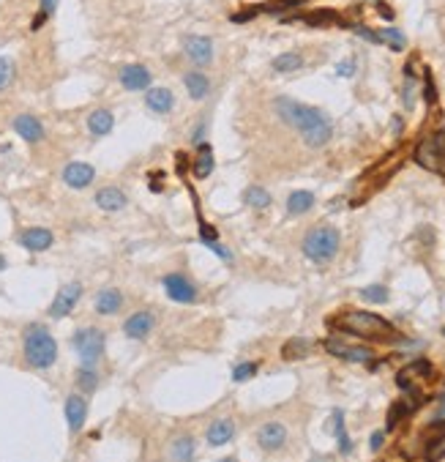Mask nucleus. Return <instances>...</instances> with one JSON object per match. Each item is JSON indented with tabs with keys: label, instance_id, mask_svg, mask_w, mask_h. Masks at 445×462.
Wrapping results in <instances>:
<instances>
[{
	"label": "nucleus",
	"instance_id": "11",
	"mask_svg": "<svg viewBox=\"0 0 445 462\" xmlns=\"http://www.w3.org/2000/svg\"><path fill=\"white\" fill-rule=\"evenodd\" d=\"M186 55L197 66H208L214 60V41L208 36H191L186 39Z\"/></svg>",
	"mask_w": 445,
	"mask_h": 462
},
{
	"label": "nucleus",
	"instance_id": "23",
	"mask_svg": "<svg viewBox=\"0 0 445 462\" xmlns=\"http://www.w3.org/2000/svg\"><path fill=\"white\" fill-rule=\"evenodd\" d=\"M211 173H214V148H211V142H200L197 145V159H194V175L208 178Z\"/></svg>",
	"mask_w": 445,
	"mask_h": 462
},
{
	"label": "nucleus",
	"instance_id": "3",
	"mask_svg": "<svg viewBox=\"0 0 445 462\" xmlns=\"http://www.w3.org/2000/svg\"><path fill=\"white\" fill-rule=\"evenodd\" d=\"M22 345H25V358L33 369H50L57 361V342L44 326H28Z\"/></svg>",
	"mask_w": 445,
	"mask_h": 462
},
{
	"label": "nucleus",
	"instance_id": "37",
	"mask_svg": "<svg viewBox=\"0 0 445 462\" xmlns=\"http://www.w3.org/2000/svg\"><path fill=\"white\" fill-rule=\"evenodd\" d=\"M11 80H14V63L8 58H0V91L8 88Z\"/></svg>",
	"mask_w": 445,
	"mask_h": 462
},
{
	"label": "nucleus",
	"instance_id": "10",
	"mask_svg": "<svg viewBox=\"0 0 445 462\" xmlns=\"http://www.w3.org/2000/svg\"><path fill=\"white\" fill-rule=\"evenodd\" d=\"M93 178H96V170L85 162H71V165L63 167V181L71 189H85V186L93 183Z\"/></svg>",
	"mask_w": 445,
	"mask_h": 462
},
{
	"label": "nucleus",
	"instance_id": "8",
	"mask_svg": "<svg viewBox=\"0 0 445 462\" xmlns=\"http://www.w3.org/2000/svg\"><path fill=\"white\" fill-rule=\"evenodd\" d=\"M162 285H164L169 298L178 301V304H191V301H197V290H194V285H191L186 277H180V274H169V277H164Z\"/></svg>",
	"mask_w": 445,
	"mask_h": 462
},
{
	"label": "nucleus",
	"instance_id": "4",
	"mask_svg": "<svg viewBox=\"0 0 445 462\" xmlns=\"http://www.w3.org/2000/svg\"><path fill=\"white\" fill-rule=\"evenodd\" d=\"M339 243H341V238L334 228H314L303 241V255L312 263H328L336 257Z\"/></svg>",
	"mask_w": 445,
	"mask_h": 462
},
{
	"label": "nucleus",
	"instance_id": "13",
	"mask_svg": "<svg viewBox=\"0 0 445 462\" xmlns=\"http://www.w3.org/2000/svg\"><path fill=\"white\" fill-rule=\"evenodd\" d=\"M120 85L129 88V91H145L151 85V71L140 63H131V66H123L120 68Z\"/></svg>",
	"mask_w": 445,
	"mask_h": 462
},
{
	"label": "nucleus",
	"instance_id": "18",
	"mask_svg": "<svg viewBox=\"0 0 445 462\" xmlns=\"http://www.w3.org/2000/svg\"><path fill=\"white\" fill-rule=\"evenodd\" d=\"M429 429L435 432V438L426 443V454H424V460L426 462H440L445 457V418H437Z\"/></svg>",
	"mask_w": 445,
	"mask_h": 462
},
{
	"label": "nucleus",
	"instance_id": "36",
	"mask_svg": "<svg viewBox=\"0 0 445 462\" xmlns=\"http://www.w3.org/2000/svg\"><path fill=\"white\" fill-rule=\"evenodd\" d=\"M410 410H413V407H410V405H407V403H393V405H390V413H388V429H393V427H396V424H399V421H401V418H404V416H407Z\"/></svg>",
	"mask_w": 445,
	"mask_h": 462
},
{
	"label": "nucleus",
	"instance_id": "2",
	"mask_svg": "<svg viewBox=\"0 0 445 462\" xmlns=\"http://www.w3.org/2000/svg\"><path fill=\"white\" fill-rule=\"evenodd\" d=\"M336 329L352 334V337H361V340H390L396 331L386 317L375 315V312H363V309H350L344 312L341 317L334 320Z\"/></svg>",
	"mask_w": 445,
	"mask_h": 462
},
{
	"label": "nucleus",
	"instance_id": "34",
	"mask_svg": "<svg viewBox=\"0 0 445 462\" xmlns=\"http://www.w3.org/2000/svg\"><path fill=\"white\" fill-rule=\"evenodd\" d=\"M257 369H260V364H257V361H243V364H238V367L232 369V380H235V383H243V380L254 378V375H257Z\"/></svg>",
	"mask_w": 445,
	"mask_h": 462
},
{
	"label": "nucleus",
	"instance_id": "19",
	"mask_svg": "<svg viewBox=\"0 0 445 462\" xmlns=\"http://www.w3.org/2000/svg\"><path fill=\"white\" fill-rule=\"evenodd\" d=\"M14 131H17L25 142H39V140L44 137V126L39 123V118H33V115L14 118Z\"/></svg>",
	"mask_w": 445,
	"mask_h": 462
},
{
	"label": "nucleus",
	"instance_id": "22",
	"mask_svg": "<svg viewBox=\"0 0 445 462\" xmlns=\"http://www.w3.org/2000/svg\"><path fill=\"white\" fill-rule=\"evenodd\" d=\"M232 435H235V424H232L229 418H219V421H214L211 429H208V443H211V446H224V443L232 441Z\"/></svg>",
	"mask_w": 445,
	"mask_h": 462
},
{
	"label": "nucleus",
	"instance_id": "16",
	"mask_svg": "<svg viewBox=\"0 0 445 462\" xmlns=\"http://www.w3.org/2000/svg\"><path fill=\"white\" fill-rule=\"evenodd\" d=\"M325 350L336 358H344V361H372L375 358L369 347L344 345V342H336V340H325Z\"/></svg>",
	"mask_w": 445,
	"mask_h": 462
},
{
	"label": "nucleus",
	"instance_id": "32",
	"mask_svg": "<svg viewBox=\"0 0 445 462\" xmlns=\"http://www.w3.org/2000/svg\"><path fill=\"white\" fill-rule=\"evenodd\" d=\"M334 421H336V435H339V449H341V454H350V452H352V443H350V438H347V429H344V413H341V410H336L334 413Z\"/></svg>",
	"mask_w": 445,
	"mask_h": 462
},
{
	"label": "nucleus",
	"instance_id": "28",
	"mask_svg": "<svg viewBox=\"0 0 445 462\" xmlns=\"http://www.w3.org/2000/svg\"><path fill=\"white\" fill-rule=\"evenodd\" d=\"M77 386H79L82 394H93L96 386H99V372H96V367L82 364V367L77 369Z\"/></svg>",
	"mask_w": 445,
	"mask_h": 462
},
{
	"label": "nucleus",
	"instance_id": "43",
	"mask_svg": "<svg viewBox=\"0 0 445 462\" xmlns=\"http://www.w3.org/2000/svg\"><path fill=\"white\" fill-rule=\"evenodd\" d=\"M3 268H6V257L0 255V271H3Z\"/></svg>",
	"mask_w": 445,
	"mask_h": 462
},
{
	"label": "nucleus",
	"instance_id": "44",
	"mask_svg": "<svg viewBox=\"0 0 445 462\" xmlns=\"http://www.w3.org/2000/svg\"><path fill=\"white\" fill-rule=\"evenodd\" d=\"M222 462H238V460H235V457H224Z\"/></svg>",
	"mask_w": 445,
	"mask_h": 462
},
{
	"label": "nucleus",
	"instance_id": "12",
	"mask_svg": "<svg viewBox=\"0 0 445 462\" xmlns=\"http://www.w3.org/2000/svg\"><path fill=\"white\" fill-rule=\"evenodd\" d=\"M284 441H287V429H284V424L268 421V424H263V427L257 429V443H260L265 452H276V449H281Z\"/></svg>",
	"mask_w": 445,
	"mask_h": 462
},
{
	"label": "nucleus",
	"instance_id": "5",
	"mask_svg": "<svg viewBox=\"0 0 445 462\" xmlns=\"http://www.w3.org/2000/svg\"><path fill=\"white\" fill-rule=\"evenodd\" d=\"M415 162L432 173L445 178V129L435 131L432 137H426L418 148H415Z\"/></svg>",
	"mask_w": 445,
	"mask_h": 462
},
{
	"label": "nucleus",
	"instance_id": "33",
	"mask_svg": "<svg viewBox=\"0 0 445 462\" xmlns=\"http://www.w3.org/2000/svg\"><path fill=\"white\" fill-rule=\"evenodd\" d=\"M303 22H306V25H336L339 17H336V11L323 8V11H312V14H306Z\"/></svg>",
	"mask_w": 445,
	"mask_h": 462
},
{
	"label": "nucleus",
	"instance_id": "1",
	"mask_svg": "<svg viewBox=\"0 0 445 462\" xmlns=\"http://www.w3.org/2000/svg\"><path fill=\"white\" fill-rule=\"evenodd\" d=\"M276 113L284 123H290L292 129L301 131V137L306 140L309 148H323L331 140V120L323 110L317 107H306L298 104L292 99H276Z\"/></svg>",
	"mask_w": 445,
	"mask_h": 462
},
{
	"label": "nucleus",
	"instance_id": "27",
	"mask_svg": "<svg viewBox=\"0 0 445 462\" xmlns=\"http://www.w3.org/2000/svg\"><path fill=\"white\" fill-rule=\"evenodd\" d=\"M112 126H115V118H112L110 110H96L93 115L88 118V129H91V134H96V137L110 134Z\"/></svg>",
	"mask_w": 445,
	"mask_h": 462
},
{
	"label": "nucleus",
	"instance_id": "6",
	"mask_svg": "<svg viewBox=\"0 0 445 462\" xmlns=\"http://www.w3.org/2000/svg\"><path fill=\"white\" fill-rule=\"evenodd\" d=\"M71 345L79 353L82 364L96 367V361H99L102 353H104V334H102L99 329H79V331H74Z\"/></svg>",
	"mask_w": 445,
	"mask_h": 462
},
{
	"label": "nucleus",
	"instance_id": "41",
	"mask_svg": "<svg viewBox=\"0 0 445 462\" xmlns=\"http://www.w3.org/2000/svg\"><path fill=\"white\" fill-rule=\"evenodd\" d=\"M336 71H339V74H344V77H347V74H352V71H355V63H352V60H347V63H341V66H339V68H336Z\"/></svg>",
	"mask_w": 445,
	"mask_h": 462
},
{
	"label": "nucleus",
	"instance_id": "31",
	"mask_svg": "<svg viewBox=\"0 0 445 462\" xmlns=\"http://www.w3.org/2000/svg\"><path fill=\"white\" fill-rule=\"evenodd\" d=\"M301 66H303V58H301L298 53H284V55H278V58L274 60V68H276V71H284V74H287V71H298Z\"/></svg>",
	"mask_w": 445,
	"mask_h": 462
},
{
	"label": "nucleus",
	"instance_id": "39",
	"mask_svg": "<svg viewBox=\"0 0 445 462\" xmlns=\"http://www.w3.org/2000/svg\"><path fill=\"white\" fill-rule=\"evenodd\" d=\"M55 8H57V0H41V11L39 14H44L47 19L55 14Z\"/></svg>",
	"mask_w": 445,
	"mask_h": 462
},
{
	"label": "nucleus",
	"instance_id": "38",
	"mask_svg": "<svg viewBox=\"0 0 445 462\" xmlns=\"http://www.w3.org/2000/svg\"><path fill=\"white\" fill-rule=\"evenodd\" d=\"M377 36H380V41H388L393 50H404V36L399 30H383Z\"/></svg>",
	"mask_w": 445,
	"mask_h": 462
},
{
	"label": "nucleus",
	"instance_id": "40",
	"mask_svg": "<svg viewBox=\"0 0 445 462\" xmlns=\"http://www.w3.org/2000/svg\"><path fill=\"white\" fill-rule=\"evenodd\" d=\"M383 441H386V432H375V435H372V441H369L372 452H380V449H383Z\"/></svg>",
	"mask_w": 445,
	"mask_h": 462
},
{
	"label": "nucleus",
	"instance_id": "45",
	"mask_svg": "<svg viewBox=\"0 0 445 462\" xmlns=\"http://www.w3.org/2000/svg\"><path fill=\"white\" fill-rule=\"evenodd\" d=\"M312 462H331V460H320V457H317V460H312Z\"/></svg>",
	"mask_w": 445,
	"mask_h": 462
},
{
	"label": "nucleus",
	"instance_id": "17",
	"mask_svg": "<svg viewBox=\"0 0 445 462\" xmlns=\"http://www.w3.org/2000/svg\"><path fill=\"white\" fill-rule=\"evenodd\" d=\"M126 203H129V200H126V194H123L117 186H104V189L96 192V205H99L102 211H107V214L123 211Z\"/></svg>",
	"mask_w": 445,
	"mask_h": 462
},
{
	"label": "nucleus",
	"instance_id": "21",
	"mask_svg": "<svg viewBox=\"0 0 445 462\" xmlns=\"http://www.w3.org/2000/svg\"><path fill=\"white\" fill-rule=\"evenodd\" d=\"M123 306V293L115 288H107L96 293V312L99 315H115Z\"/></svg>",
	"mask_w": 445,
	"mask_h": 462
},
{
	"label": "nucleus",
	"instance_id": "20",
	"mask_svg": "<svg viewBox=\"0 0 445 462\" xmlns=\"http://www.w3.org/2000/svg\"><path fill=\"white\" fill-rule=\"evenodd\" d=\"M145 104L153 113H169L175 107V96H172V91H167V88H151L145 93Z\"/></svg>",
	"mask_w": 445,
	"mask_h": 462
},
{
	"label": "nucleus",
	"instance_id": "30",
	"mask_svg": "<svg viewBox=\"0 0 445 462\" xmlns=\"http://www.w3.org/2000/svg\"><path fill=\"white\" fill-rule=\"evenodd\" d=\"M243 200H246V205H252L254 211H263V208H268V205H271V194H268L265 189H260V186L246 189Z\"/></svg>",
	"mask_w": 445,
	"mask_h": 462
},
{
	"label": "nucleus",
	"instance_id": "9",
	"mask_svg": "<svg viewBox=\"0 0 445 462\" xmlns=\"http://www.w3.org/2000/svg\"><path fill=\"white\" fill-rule=\"evenodd\" d=\"M19 243L28 252L39 255V252H47L55 243V235H53V230H47V228H28V230L19 232Z\"/></svg>",
	"mask_w": 445,
	"mask_h": 462
},
{
	"label": "nucleus",
	"instance_id": "15",
	"mask_svg": "<svg viewBox=\"0 0 445 462\" xmlns=\"http://www.w3.org/2000/svg\"><path fill=\"white\" fill-rule=\"evenodd\" d=\"M85 418H88V403L85 397L79 394H71L66 400V421H68V429L71 432H79L85 427Z\"/></svg>",
	"mask_w": 445,
	"mask_h": 462
},
{
	"label": "nucleus",
	"instance_id": "29",
	"mask_svg": "<svg viewBox=\"0 0 445 462\" xmlns=\"http://www.w3.org/2000/svg\"><path fill=\"white\" fill-rule=\"evenodd\" d=\"M169 460L172 462H194V441L191 438H178L169 449Z\"/></svg>",
	"mask_w": 445,
	"mask_h": 462
},
{
	"label": "nucleus",
	"instance_id": "7",
	"mask_svg": "<svg viewBox=\"0 0 445 462\" xmlns=\"http://www.w3.org/2000/svg\"><path fill=\"white\" fill-rule=\"evenodd\" d=\"M79 298H82V285H79V282L63 285V288L57 290L55 298H53V304H50V317H53V320H60V317L71 315L74 306L79 304Z\"/></svg>",
	"mask_w": 445,
	"mask_h": 462
},
{
	"label": "nucleus",
	"instance_id": "42",
	"mask_svg": "<svg viewBox=\"0 0 445 462\" xmlns=\"http://www.w3.org/2000/svg\"><path fill=\"white\" fill-rule=\"evenodd\" d=\"M437 418H445V394L440 397V407H437Z\"/></svg>",
	"mask_w": 445,
	"mask_h": 462
},
{
	"label": "nucleus",
	"instance_id": "35",
	"mask_svg": "<svg viewBox=\"0 0 445 462\" xmlns=\"http://www.w3.org/2000/svg\"><path fill=\"white\" fill-rule=\"evenodd\" d=\"M361 295L366 301H375V304H386L388 301V288L386 285H369V288L361 290Z\"/></svg>",
	"mask_w": 445,
	"mask_h": 462
},
{
	"label": "nucleus",
	"instance_id": "25",
	"mask_svg": "<svg viewBox=\"0 0 445 462\" xmlns=\"http://www.w3.org/2000/svg\"><path fill=\"white\" fill-rule=\"evenodd\" d=\"M312 340H303V337H298V340H290V342H284L281 347V358L284 361H298V358H306L309 353H312Z\"/></svg>",
	"mask_w": 445,
	"mask_h": 462
},
{
	"label": "nucleus",
	"instance_id": "46",
	"mask_svg": "<svg viewBox=\"0 0 445 462\" xmlns=\"http://www.w3.org/2000/svg\"><path fill=\"white\" fill-rule=\"evenodd\" d=\"M443 337H445V329H443Z\"/></svg>",
	"mask_w": 445,
	"mask_h": 462
},
{
	"label": "nucleus",
	"instance_id": "24",
	"mask_svg": "<svg viewBox=\"0 0 445 462\" xmlns=\"http://www.w3.org/2000/svg\"><path fill=\"white\" fill-rule=\"evenodd\" d=\"M183 82H186V91H189V96L191 99H205V93L211 91V80L205 77V74H200V71H191V74H186L183 77Z\"/></svg>",
	"mask_w": 445,
	"mask_h": 462
},
{
	"label": "nucleus",
	"instance_id": "26",
	"mask_svg": "<svg viewBox=\"0 0 445 462\" xmlns=\"http://www.w3.org/2000/svg\"><path fill=\"white\" fill-rule=\"evenodd\" d=\"M312 205H314V194H312V192H306V189H298V192H292V194L287 197V211H290L292 216L306 214Z\"/></svg>",
	"mask_w": 445,
	"mask_h": 462
},
{
	"label": "nucleus",
	"instance_id": "14",
	"mask_svg": "<svg viewBox=\"0 0 445 462\" xmlns=\"http://www.w3.org/2000/svg\"><path fill=\"white\" fill-rule=\"evenodd\" d=\"M153 331V315L151 312H134L126 323H123V334L131 340H145Z\"/></svg>",
	"mask_w": 445,
	"mask_h": 462
}]
</instances>
